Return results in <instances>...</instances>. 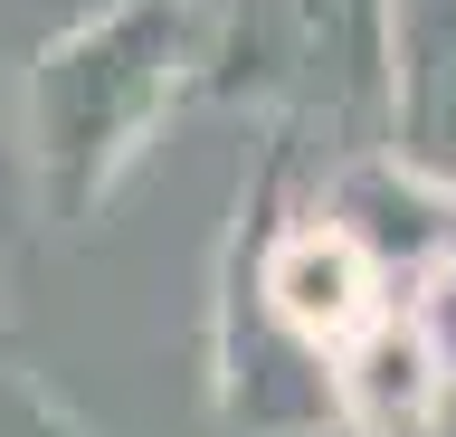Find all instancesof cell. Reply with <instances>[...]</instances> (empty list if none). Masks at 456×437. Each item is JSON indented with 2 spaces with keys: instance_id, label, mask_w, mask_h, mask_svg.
<instances>
[{
  "instance_id": "1",
  "label": "cell",
  "mask_w": 456,
  "mask_h": 437,
  "mask_svg": "<svg viewBox=\"0 0 456 437\" xmlns=\"http://www.w3.org/2000/svg\"><path fill=\"white\" fill-rule=\"evenodd\" d=\"M191 58H200V10L191 0H124L114 20H95V29H77L67 48L38 58L28 143H38L57 219H77L114 181V162L134 152L142 124L162 115V95L181 86Z\"/></svg>"
},
{
  "instance_id": "6",
  "label": "cell",
  "mask_w": 456,
  "mask_h": 437,
  "mask_svg": "<svg viewBox=\"0 0 456 437\" xmlns=\"http://www.w3.org/2000/svg\"><path fill=\"white\" fill-rule=\"evenodd\" d=\"M0 437H77V428H67V418H57V409L38 400L10 361H0Z\"/></svg>"
},
{
  "instance_id": "5",
  "label": "cell",
  "mask_w": 456,
  "mask_h": 437,
  "mask_svg": "<svg viewBox=\"0 0 456 437\" xmlns=\"http://www.w3.org/2000/svg\"><path fill=\"white\" fill-rule=\"evenodd\" d=\"M342 400L362 418L370 437H419L428 409H437V361H428L419 333H399V323H370L362 352H352V371H342Z\"/></svg>"
},
{
  "instance_id": "2",
  "label": "cell",
  "mask_w": 456,
  "mask_h": 437,
  "mask_svg": "<svg viewBox=\"0 0 456 437\" xmlns=\"http://www.w3.org/2000/svg\"><path fill=\"white\" fill-rule=\"evenodd\" d=\"M256 77L370 115L390 95V0H256Z\"/></svg>"
},
{
  "instance_id": "3",
  "label": "cell",
  "mask_w": 456,
  "mask_h": 437,
  "mask_svg": "<svg viewBox=\"0 0 456 437\" xmlns=\"http://www.w3.org/2000/svg\"><path fill=\"white\" fill-rule=\"evenodd\" d=\"M370 286H380V266H370V247L342 219H323V229H295L266 257V314L295 333V343H352L370 323Z\"/></svg>"
},
{
  "instance_id": "4",
  "label": "cell",
  "mask_w": 456,
  "mask_h": 437,
  "mask_svg": "<svg viewBox=\"0 0 456 437\" xmlns=\"http://www.w3.org/2000/svg\"><path fill=\"white\" fill-rule=\"evenodd\" d=\"M390 105H409V152L456 181V0H409V20L390 0Z\"/></svg>"
}]
</instances>
